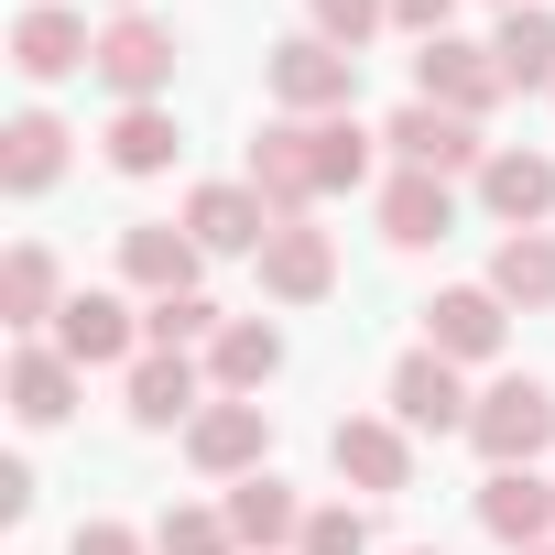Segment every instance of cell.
<instances>
[{
	"mask_svg": "<svg viewBox=\"0 0 555 555\" xmlns=\"http://www.w3.org/2000/svg\"><path fill=\"white\" fill-rule=\"evenodd\" d=\"M382 23H392V0H306V34H327V44H349V55H360Z\"/></svg>",
	"mask_w": 555,
	"mask_h": 555,
	"instance_id": "cell-30",
	"label": "cell"
},
{
	"mask_svg": "<svg viewBox=\"0 0 555 555\" xmlns=\"http://www.w3.org/2000/svg\"><path fill=\"white\" fill-rule=\"evenodd\" d=\"M327 284H338V240H327V229L284 218V229L261 240V295H272V306H317Z\"/></svg>",
	"mask_w": 555,
	"mask_h": 555,
	"instance_id": "cell-10",
	"label": "cell"
},
{
	"mask_svg": "<svg viewBox=\"0 0 555 555\" xmlns=\"http://www.w3.org/2000/svg\"><path fill=\"white\" fill-rule=\"evenodd\" d=\"M272 99H284V120H338L360 99V55L327 34H284L272 44Z\"/></svg>",
	"mask_w": 555,
	"mask_h": 555,
	"instance_id": "cell-2",
	"label": "cell"
},
{
	"mask_svg": "<svg viewBox=\"0 0 555 555\" xmlns=\"http://www.w3.org/2000/svg\"><path fill=\"white\" fill-rule=\"evenodd\" d=\"M490 55H501V88H555V12H544V0H533V12H501Z\"/></svg>",
	"mask_w": 555,
	"mask_h": 555,
	"instance_id": "cell-26",
	"label": "cell"
},
{
	"mask_svg": "<svg viewBox=\"0 0 555 555\" xmlns=\"http://www.w3.org/2000/svg\"><path fill=\"white\" fill-rule=\"evenodd\" d=\"M447 12H457V0H392V23H403L414 44H436V34H447Z\"/></svg>",
	"mask_w": 555,
	"mask_h": 555,
	"instance_id": "cell-34",
	"label": "cell"
},
{
	"mask_svg": "<svg viewBox=\"0 0 555 555\" xmlns=\"http://www.w3.org/2000/svg\"><path fill=\"white\" fill-rule=\"evenodd\" d=\"M479 207H490L501 229H544V218H555V153H522V142L490 153V164H479Z\"/></svg>",
	"mask_w": 555,
	"mask_h": 555,
	"instance_id": "cell-13",
	"label": "cell"
},
{
	"mask_svg": "<svg viewBox=\"0 0 555 555\" xmlns=\"http://www.w3.org/2000/svg\"><path fill=\"white\" fill-rule=\"evenodd\" d=\"M131 338H142V317L120 306V295H66V317H55V349L77 360V371H109V360H131Z\"/></svg>",
	"mask_w": 555,
	"mask_h": 555,
	"instance_id": "cell-15",
	"label": "cell"
},
{
	"mask_svg": "<svg viewBox=\"0 0 555 555\" xmlns=\"http://www.w3.org/2000/svg\"><path fill=\"white\" fill-rule=\"evenodd\" d=\"M66 317V295H55V261L23 240L12 261H0V327H12V338H34V327H55Z\"/></svg>",
	"mask_w": 555,
	"mask_h": 555,
	"instance_id": "cell-25",
	"label": "cell"
},
{
	"mask_svg": "<svg viewBox=\"0 0 555 555\" xmlns=\"http://www.w3.org/2000/svg\"><path fill=\"white\" fill-rule=\"evenodd\" d=\"M12 66H23L34 88H55V77L99 66V34H88V12H66V0H34V12L12 23Z\"/></svg>",
	"mask_w": 555,
	"mask_h": 555,
	"instance_id": "cell-9",
	"label": "cell"
},
{
	"mask_svg": "<svg viewBox=\"0 0 555 555\" xmlns=\"http://www.w3.org/2000/svg\"><path fill=\"white\" fill-rule=\"evenodd\" d=\"M66 175V120L55 109H12V120H0V185H12V196H44Z\"/></svg>",
	"mask_w": 555,
	"mask_h": 555,
	"instance_id": "cell-21",
	"label": "cell"
},
{
	"mask_svg": "<svg viewBox=\"0 0 555 555\" xmlns=\"http://www.w3.org/2000/svg\"><path fill=\"white\" fill-rule=\"evenodd\" d=\"M66 555H142V533H131V522H77Z\"/></svg>",
	"mask_w": 555,
	"mask_h": 555,
	"instance_id": "cell-33",
	"label": "cell"
},
{
	"mask_svg": "<svg viewBox=\"0 0 555 555\" xmlns=\"http://www.w3.org/2000/svg\"><path fill=\"white\" fill-rule=\"evenodd\" d=\"M447 229H457V185L447 175H392L382 185V240L392 250H436Z\"/></svg>",
	"mask_w": 555,
	"mask_h": 555,
	"instance_id": "cell-19",
	"label": "cell"
},
{
	"mask_svg": "<svg viewBox=\"0 0 555 555\" xmlns=\"http://www.w3.org/2000/svg\"><path fill=\"white\" fill-rule=\"evenodd\" d=\"M468 447H479L490 468H533V457L555 447V392H544L533 371L490 382V392H479V414H468Z\"/></svg>",
	"mask_w": 555,
	"mask_h": 555,
	"instance_id": "cell-1",
	"label": "cell"
},
{
	"mask_svg": "<svg viewBox=\"0 0 555 555\" xmlns=\"http://www.w3.org/2000/svg\"><path fill=\"white\" fill-rule=\"evenodd\" d=\"M109 12H142V0H109Z\"/></svg>",
	"mask_w": 555,
	"mask_h": 555,
	"instance_id": "cell-36",
	"label": "cell"
},
{
	"mask_svg": "<svg viewBox=\"0 0 555 555\" xmlns=\"http://www.w3.org/2000/svg\"><path fill=\"white\" fill-rule=\"evenodd\" d=\"M229 533L250 544V555H272V544H306V501L272 479V468H250V479H229Z\"/></svg>",
	"mask_w": 555,
	"mask_h": 555,
	"instance_id": "cell-22",
	"label": "cell"
},
{
	"mask_svg": "<svg viewBox=\"0 0 555 555\" xmlns=\"http://www.w3.org/2000/svg\"><path fill=\"white\" fill-rule=\"evenodd\" d=\"M490 295L522 306V317L555 306V229H501V250H490Z\"/></svg>",
	"mask_w": 555,
	"mask_h": 555,
	"instance_id": "cell-24",
	"label": "cell"
},
{
	"mask_svg": "<svg viewBox=\"0 0 555 555\" xmlns=\"http://www.w3.org/2000/svg\"><path fill=\"white\" fill-rule=\"evenodd\" d=\"M382 142L403 153V175H479V164H490L479 120H457V109H425V99H403Z\"/></svg>",
	"mask_w": 555,
	"mask_h": 555,
	"instance_id": "cell-4",
	"label": "cell"
},
{
	"mask_svg": "<svg viewBox=\"0 0 555 555\" xmlns=\"http://www.w3.org/2000/svg\"><path fill=\"white\" fill-rule=\"evenodd\" d=\"M23 512H34V468L12 457V468H0V522H23Z\"/></svg>",
	"mask_w": 555,
	"mask_h": 555,
	"instance_id": "cell-35",
	"label": "cell"
},
{
	"mask_svg": "<svg viewBox=\"0 0 555 555\" xmlns=\"http://www.w3.org/2000/svg\"><path fill=\"white\" fill-rule=\"evenodd\" d=\"M414 99H425V109H457V120H479V109L501 99V55H490V44H457V34H436V44L414 55Z\"/></svg>",
	"mask_w": 555,
	"mask_h": 555,
	"instance_id": "cell-5",
	"label": "cell"
},
{
	"mask_svg": "<svg viewBox=\"0 0 555 555\" xmlns=\"http://www.w3.org/2000/svg\"><path fill=\"white\" fill-rule=\"evenodd\" d=\"M501 338H512V306H501L490 284H447V295L425 306V349L457 360V371H468V360H501Z\"/></svg>",
	"mask_w": 555,
	"mask_h": 555,
	"instance_id": "cell-6",
	"label": "cell"
},
{
	"mask_svg": "<svg viewBox=\"0 0 555 555\" xmlns=\"http://www.w3.org/2000/svg\"><path fill=\"white\" fill-rule=\"evenodd\" d=\"M468 414H479V392H457V360L414 349V360L392 371V425H403V436H468Z\"/></svg>",
	"mask_w": 555,
	"mask_h": 555,
	"instance_id": "cell-7",
	"label": "cell"
},
{
	"mask_svg": "<svg viewBox=\"0 0 555 555\" xmlns=\"http://www.w3.org/2000/svg\"><path fill=\"white\" fill-rule=\"evenodd\" d=\"M218 327H229V317H218L207 295H164V306H142V338H153V349H185V338H218Z\"/></svg>",
	"mask_w": 555,
	"mask_h": 555,
	"instance_id": "cell-29",
	"label": "cell"
},
{
	"mask_svg": "<svg viewBox=\"0 0 555 555\" xmlns=\"http://www.w3.org/2000/svg\"><path fill=\"white\" fill-rule=\"evenodd\" d=\"M99 142H109V164H120V175H164V164H175V109H164V99H142V109H120Z\"/></svg>",
	"mask_w": 555,
	"mask_h": 555,
	"instance_id": "cell-28",
	"label": "cell"
},
{
	"mask_svg": "<svg viewBox=\"0 0 555 555\" xmlns=\"http://www.w3.org/2000/svg\"><path fill=\"white\" fill-rule=\"evenodd\" d=\"M479 522H490L512 555H533V544L555 533V479H533V468H490V479H479Z\"/></svg>",
	"mask_w": 555,
	"mask_h": 555,
	"instance_id": "cell-17",
	"label": "cell"
},
{
	"mask_svg": "<svg viewBox=\"0 0 555 555\" xmlns=\"http://www.w3.org/2000/svg\"><path fill=\"white\" fill-rule=\"evenodd\" d=\"M153 555H240V533H229V512H164Z\"/></svg>",
	"mask_w": 555,
	"mask_h": 555,
	"instance_id": "cell-31",
	"label": "cell"
},
{
	"mask_svg": "<svg viewBox=\"0 0 555 555\" xmlns=\"http://www.w3.org/2000/svg\"><path fill=\"white\" fill-rule=\"evenodd\" d=\"M306 142H317V196H360V185H371V142H382V131H360V120L338 109V120H306Z\"/></svg>",
	"mask_w": 555,
	"mask_h": 555,
	"instance_id": "cell-27",
	"label": "cell"
},
{
	"mask_svg": "<svg viewBox=\"0 0 555 555\" xmlns=\"http://www.w3.org/2000/svg\"><path fill=\"white\" fill-rule=\"evenodd\" d=\"M533 555H555V544H533Z\"/></svg>",
	"mask_w": 555,
	"mask_h": 555,
	"instance_id": "cell-39",
	"label": "cell"
},
{
	"mask_svg": "<svg viewBox=\"0 0 555 555\" xmlns=\"http://www.w3.org/2000/svg\"><path fill=\"white\" fill-rule=\"evenodd\" d=\"M272 371H284V327H261V317H229V327L207 338V382H218L229 403H250Z\"/></svg>",
	"mask_w": 555,
	"mask_h": 555,
	"instance_id": "cell-23",
	"label": "cell"
},
{
	"mask_svg": "<svg viewBox=\"0 0 555 555\" xmlns=\"http://www.w3.org/2000/svg\"><path fill=\"white\" fill-rule=\"evenodd\" d=\"M185 229H196V250H250V261H261V240L284 229V218H272V196L240 175V185H196V196H185Z\"/></svg>",
	"mask_w": 555,
	"mask_h": 555,
	"instance_id": "cell-11",
	"label": "cell"
},
{
	"mask_svg": "<svg viewBox=\"0 0 555 555\" xmlns=\"http://www.w3.org/2000/svg\"><path fill=\"white\" fill-rule=\"evenodd\" d=\"M77 382H88V371H77L66 349H44V338H23V349H12V414H23L34 436L77 414Z\"/></svg>",
	"mask_w": 555,
	"mask_h": 555,
	"instance_id": "cell-20",
	"label": "cell"
},
{
	"mask_svg": "<svg viewBox=\"0 0 555 555\" xmlns=\"http://www.w3.org/2000/svg\"><path fill=\"white\" fill-rule=\"evenodd\" d=\"M207 414V371L185 349H142L131 360V425H196Z\"/></svg>",
	"mask_w": 555,
	"mask_h": 555,
	"instance_id": "cell-16",
	"label": "cell"
},
{
	"mask_svg": "<svg viewBox=\"0 0 555 555\" xmlns=\"http://www.w3.org/2000/svg\"><path fill=\"white\" fill-rule=\"evenodd\" d=\"M250 185L272 196V218H306V196H317V142H306V120H261Z\"/></svg>",
	"mask_w": 555,
	"mask_h": 555,
	"instance_id": "cell-18",
	"label": "cell"
},
{
	"mask_svg": "<svg viewBox=\"0 0 555 555\" xmlns=\"http://www.w3.org/2000/svg\"><path fill=\"white\" fill-rule=\"evenodd\" d=\"M501 12H533V0H501Z\"/></svg>",
	"mask_w": 555,
	"mask_h": 555,
	"instance_id": "cell-37",
	"label": "cell"
},
{
	"mask_svg": "<svg viewBox=\"0 0 555 555\" xmlns=\"http://www.w3.org/2000/svg\"><path fill=\"white\" fill-rule=\"evenodd\" d=\"M196 261H207V250H196V229H185V218H175V229H164V218L120 229V272H131L153 306H164V295H196Z\"/></svg>",
	"mask_w": 555,
	"mask_h": 555,
	"instance_id": "cell-14",
	"label": "cell"
},
{
	"mask_svg": "<svg viewBox=\"0 0 555 555\" xmlns=\"http://www.w3.org/2000/svg\"><path fill=\"white\" fill-rule=\"evenodd\" d=\"M185 457H196L207 479H250V468L272 457V414H261V403H207V414L185 425Z\"/></svg>",
	"mask_w": 555,
	"mask_h": 555,
	"instance_id": "cell-12",
	"label": "cell"
},
{
	"mask_svg": "<svg viewBox=\"0 0 555 555\" xmlns=\"http://www.w3.org/2000/svg\"><path fill=\"white\" fill-rule=\"evenodd\" d=\"M295 555H371V512H349V501L306 512V544H295Z\"/></svg>",
	"mask_w": 555,
	"mask_h": 555,
	"instance_id": "cell-32",
	"label": "cell"
},
{
	"mask_svg": "<svg viewBox=\"0 0 555 555\" xmlns=\"http://www.w3.org/2000/svg\"><path fill=\"white\" fill-rule=\"evenodd\" d=\"M414 555H436V544H414Z\"/></svg>",
	"mask_w": 555,
	"mask_h": 555,
	"instance_id": "cell-38",
	"label": "cell"
},
{
	"mask_svg": "<svg viewBox=\"0 0 555 555\" xmlns=\"http://www.w3.org/2000/svg\"><path fill=\"white\" fill-rule=\"evenodd\" d=\"M327 457H338V479H349V490H371V501H392V490L414 479V436H403L392 414H338Z\"/></svg>",
	"mask_w": 555,
	"mask_h": 555,
	"instance_id": "cell-8",
	"label": "cell"
},
{
	"mask_svg": "<svg viewBox=\"0 0 555 555\" xmlns=\"http://www.w3.org/2000/svg\"><path fill=\"white\" fill-rule=\"evenodd\" d=\"M120 109H142V99H164L175 88V34L153 23V12H120L109 34H99V66H88Z\"/></svg>",
	"mask_w": 555,
	"mask_h": 555,
	"instance_id": "cell-3",
	"label": "cell"
}]
</instances>
